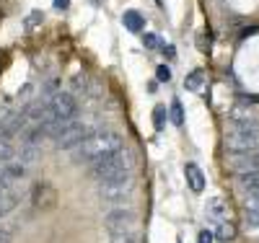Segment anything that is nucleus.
<instances>
[{
	"instance_id": "obj_24",
	"label": "nucleus",
	"mask_w": 259,
	"mask_h": 243,
	"mask_svg": "<svg viewBox=\"0 0 259 243\" xmlns=\"http://www.w3.org/2000/svg\"><path fill=\"white\" fill-rule=\"evenodd\" d=\"M156 80H161V83L171 80V68H168V65H158V68H156Z\"/></svg>"
},
{
	"instance_id": "obj_23",
	"label": "nucleus",
	"mask_w": 259,
	"mask_h": 243,
	"mask_svg": "<svg viewBox=\"0 0 259 243\" xmlns=\"http://www.w3.org/2000/svg\"><path fill=\"white\" fill-rule=\"evenodd\" d=\"M153 124H156L158 132L163 129V124H166V106H156L153 109Z\"/></svg>"
},
{
	"instance_id": "obj_9",
	"label": "nucleus",
	"mask_w": 259,
	"mask_h": 243,
	"mask_svg": "<svg viewBox=\"0 0 259 243\" xmlns=\"http://www.w3.org/2000/svg\"><path fill=\"white\" fill-rule=\"evenodd\" d=\"M184 176H187V184L194 194H202L205 191V173L197 163H187L184 166Z\"/></svg>"
},
{
	"instance_id": "obj_1",
	"label": "nucleus",
	"mask_w": 259,
	"mask_h": 243,
	"mask_svg": "<svg viewBox=\"0 0 259 243\" xmlns=\"http://www.w3.org/2000/svg\"><path fill=\"white\" fill-rule=\"evenodd\" d=\"M124 148V137L119 135V132H114V129H96L94 135H89L85 137L73 153V161L75 163H94V161H99V158H104V156H109V153H117V150H122Z\"/></svg>"
},
{
	"instance_id": "obj_2",
	"label": "nucleus",
	"mask_w": 259,
	"mask_h": 243,
	"mask_svg": "<svg viewBox=\"0 0 259 243\" xmlns=\"http://www.w3.org/2000/svg\"><path fill=\"white\" fill-rule=\"evenodd\" d=\"M133 168H135V156L127 148H122L117 153H109V156L94 161L89 166V173H91V179H96V181H112V179L130 176Z\"/></svg>"
},
{
	"instance_id": "obj_21",
	"label": "nucleus",
	"mask_w": 259,
	"mask_h": 243,
	"mask_svg": "<svg viewBox=\"0 0 259 243\" xmlns=\"http://www.w3.org/2000/svg\"><path fill=\"white\" fill-rule=\"evenodd\" d=\"M168 114H171V122H174V127H184V109H182V101H179V99L171 101Z\"/></svg>"
},
{
	"instance_id": "obj_8",
	"label": "nucleus",
	"mask_w": 259,
	"mask_h": 243,
	"mask_svg": "<svg viewBox=\"0 0 259 243\" xmlns=\"http://www.w3.org/2000/svg\"><path fill=\"white\" fill-rule=\"evenodd\" d=\"M228 166L241 173V171H259V148L249 150V153H231L228 156Z\"/></svg>"
},
{
	"instance_id": "obj_7",
	"label": "nucleus",
	"mask_w": 259,
	"mask_h": 243,
	"mask_svg": "<svg viewBox=\"0 0 259 243\" xmlns=\"http://www.w3.org/2000/svg\"><path fill=\"white\" fill-rule=\"evenodd\" d=\"M104 228L106 230H135L138 228V212L133 207L117 205L104 212Z\"/></svg>"
},
{
	"instance_id": "obj_14",
	"label": "nucleus",
	"mask_w": 259,
	"mask_h": 243,
	"mask_svg": "<svg viewBox=\"0 0 259 243\" xmlns=\"http://www.w3.org/2000/svg\"><path fill=\"white\" fill-rule=\"evenodd\" d=\"M26 168H29V166H24L21 161H8V163H3V173L8 176L11 181H16V179H26Z\"/></svg>"
},
{
	"instance_id": "obj_25",
	"label": "nucleus",
	"mask_w": 259,
	"mask_h": 243,
	"mask_svg": "<svg viewBox=\"0 0 259 243\" xmlns=\"http://www.w3.org/2000/svg\"><path fill=\"white\" fill-rule=\"evenodd\" d=\"M143 44H145L148 50H158V47H161V39H158L156 34H145V36H143Z\"/></svg>"
},
{
	"instance_id": "obj_5",
	"label": "nucleus",
	"mask_w": 259,
	"mask_h": 243,
	"mask_svg": "<svg viewBox=\"0 0 259 243\" xmlns=\"http://www.w3.org/2000/svg\"><path fill=\"white\" fill-rule=\"evenodd\" d=\"M226 148L231 153H249L259 148V122H246V124H233L226 135Z\"/></svg>"
},
{
	"instance_id": "obj_12",
	"label": "nucleus",
	"mask_w": 259,
	"mask_h": 243,
	"mask_svg": "<svg viewBox=\"0 0 259 243\" xmlns=\"http://www.w3.org/2000/svg\"><path fill=\"white\" fill-rule=\"evenodd\" d=\"M122 24H124L127 31L140 34V31L145 29V18H143L140 11H124V13H122Z\"/></svg>"
},
{
	"instance_id": "obj_22",
	"label": "nucleus",
	"mask_w": 259,
	"mask_h": 243,
	"mask_svg": "<svg viewBox=\"0 0 259 243\" xmlns=\"http://www.w3.org/2000/svg\"><path fill=\"white\" fill-rule=\"evenodd\" d=\"M70 83H73V91H70V93H91V91H94V88L89 85V78L80 75V73H78Z\"/></svg>"
},
{
	"instance_id": "obj_19",
	"label": "nucleus",
	"mask_w": 259,
	"mask_h": 243,
	"mask_svg": "<svg viewBox=\"0 0 259 243\" xmlns=\"http://www.w3.org/2000/svg\"><path fill=\"white\" fill-rule=\"evenodd\" d=\"M228 119H231L233 124H246V122H256V119H254V114H251V109H244V106H236V109H231Z\"/></svg>"
},
{
	"instance_id": "obj_16",
	"label": "nucleus",
	"mask_w": 259,
	"mask_h": 243,
	"mask_svg": "<svg viewBox=\"0 0 259 243\" xmlns=\"http://www.w3.org/2000/svg\"><path fill=\"white\" fill-rule=\"evenodd\" d=\"M212 233H215V240H221V243H231L236 238V228H233V223H228V220L218 223V228H215Z\"/></svg>"
},
{
	"instance_id": "obj_31",
	"label": "nucleus",
	"mask_w": 259,
	"mask_h": 243,
	"mask_svg": "<svg viewBox=\"0 0 259 243\" xmlns=\"http://www.w3.org/2000/svg\"><path fill=\"white\" fill-rule=\"evenodd\" d=\"M70 8V0H55V11H68Z\"/></svg>"
},
{
	"instance_id": "obj_28",
	"label": "nucleus",
	"mask_w": 259,
	"mask_h": 243,
	"mask_svg": "<svg viewBox=\"0 0 259 243\" xmlns=\"http://www.w3.org/2000/svg\"><path fill=\"white\" fill-rule=\"evenodd\" d=\"M0 191H11V179L3 173V168H0Z\"/></svg>"
},
{
	"instance_id": "obj_11",
	"label": "nucleus",
	"mask_w": 259,
	"mask_h": 243,
	"mask_svg": "<svg viewBox=\"0 0 259 243\" xmlns=\"http://www.w3.org/2000/svg\"><path fill=\"white\" fill-rule=\"evenodd\" d=\"M21 205V194L18 191H0V220H3V217H8L16 207Z\"/></svg>"
},
{
	"instance_id": "obj_13",
	"label": "nucleus",
	"mask_w": 259,
	"mask_h": 243,
	"mask_svg": "<svg viewBox=\"0 0 259 243\" xmlns=\"http://www.w3.org/2000/svg\"><path fill=\"white\" fill-rule=\"evenodd\" d=\"M207 217L215 220V223H223V220L228 217V207H226V202L221 200V197H212V200L207 202Z\"/></svg>"
},
{
	"instance_id": "obj_29",
	"label": "nucleus",
	"mask_w": 259,
	"mask_h": 243,
	"mask_svg": "<svg viewBox=\"0 0 259 243\" xmlns=\"http://www.w3.org/2000/svg\"><path fill=\"white\" fill-rule=\"evenodd\" d=\"M0 243H13V233L8 228H0Z\"/></svg>"
},
{
	"instance_id": "obj_18",
	"label": "nucleus",
	"mask_w": 259,
	"mask_h": 243,
	"mask_svg": "<svg viewBox=\"0 0 259 243\" xmlns=\"http://www.w3.org/2000/svg\"><path fill=\"white\" fill-rule=\"evenodd\" d=\"M184 85H187V91L200 93L202 85H205V73H202V70H192V73L184 78Z\"/></svg>"
},
{
	"instance_id": "obj_26",
	"label": "nucleus",
	"mask_w": 259,
	"mask_h": 243,
	"mask_svg": "<svg viewBox=\"0 0 259 243\" xmlns=\"http://www.w3.org/2000/svg\"><path fill=\"white\" fill-rule=\"evenodd\" d=\"M39 21H45V13H41V11H34V13L26 18V29H34Z\"/></svg>"
},
{
	"instance_id": "obj_4",
	"label": "nucleus",
	"mask_w": 259,
	"mask_h": 243,
	"mask_svg": "<svg viewBox=\"0 0 259 243\" xmlns=\"http://www.w3.org/2000/svg\"><path fill=\"white\" fill-rule=\"evenodd\" d=\"M94 132H96V127H91L89 122H83V119H73V122H68V124L57 127V132L52 135V140H55L57 150H75L85 137L94 135Z\"/></svg>"
},
{
	"instance_id": "obj_17",
	"label": "nucleus",
	"mask_w": 259,
	"mask_h": 243,
	"mask_svg": "<svg viewBox=\"0 0 259 243\" xmlns=\"http://www.w3.org/2000/svg\"><path fill=\"white\" fill-rule=\"evenodd\" d=\"M16 156L24 166H31V163L39 161V145H21V150L16 153Z\"/></svg>"
},
{
	"instance_id": "obj_6",
	"label": "nucleus",
	"mask_w": 259,
	"mask_h": 243,
	"mask_svg": "<svg viewBox=\"0 0 259 243\" xmlns=\"http://www.w3.org/2000/svg\"><path fill=\"white\" fill-rule=\"evenodd\" d=\"M135 194V176H122V179H112V181H99V197L109 205H124L133 200Z\"/></svg>"
},
{
	"instance_id": "obj_15",
	"label": "nucleus",
	"mask_w": 259,
	"mask_h": 243,
	"mask_svg": "<svg viewBox=\"0 0 259 243\" xmlns=\"http://www.w3.org/2000/svg\"><path fill=\"white\" fill-rule=\"evenodd\" d=\"M106 243H140L135 230H109Z\"/></svg>"
},
{
	"instance_id": "obj_30",
	"label": "nucleus",
	"mask_w": 259,
	"mask_h": 243,
	"mask_svg": "<svg viewBox=\"0 0 259 243\" xmlns=\"http://www.w3.org/2000/svg\"><path fill=\"white\" fill-rule=\"evenodd\" d=\"M161 52H163L168 60H174V57H177V52H174V47H171V44H161Z\"/></svg>"
},
{
	"instance_id": "obj_20",
	"label": "nucleus",
	"mask_w": 259,
	"mask_h": 243,
	"mask_svg": "<svg viewBox=\"0 0 259 243\" xmlns=\"http://www.w3.org/2000/svg\"><path fill=\"white\" fill-rule=\"evenodd\" d=\"M13 158H16V148H13V142L6 140V137H0V166L8 163V161H13Z\"/></svg>"
},
{
	"instance_id": "obj_10",
	"label": "nucleus",
	"mask_w": 259,
	"mask_h": 243,
	"mask_svg": "<svg viewBox=\"0 0 259 243\" xmlns=\"http://www.w3.org/2000/svg\"><path fill=\"white\" fill-rule=\"evenodd\" d=\"M31 200H34V207L47 210V207L55 205V189L50 184H36L34 191H31Z\"/></svg>"
},
{
	"instance_id": "obj_27",
	"label": "nucleus",
	"mask_w": 259,
	"mask_h": 243,
	"mask_svg": "<svg viewBox=\"0 0 259 243\" xmlns=\"http://www.w3.org/2000/svg\"><path fill=\"white\" fill-rule=\"evenodd\" d=\"M197 243H215V233H212V230H200Z\"/></svg>"
},
{
	"instance_id": "obj_3",
	"label": "nucleus",
	"mask_w": 259,
	"mask_h": 243,
	"mask_svg": "<svg viewBox=\"0 0 259 243\" xmlns=\"http://www.w3.org/2000/svg\"><path fill=\"white\" fill-rule=\"evenodd\" d=\"M47 109H50V114H47V132H50V137L57 132V127H62V124H68V122H73V119H78V99H75V93H70V91H57L50 101H47Z\"/></svg>"
}]
</instances>
